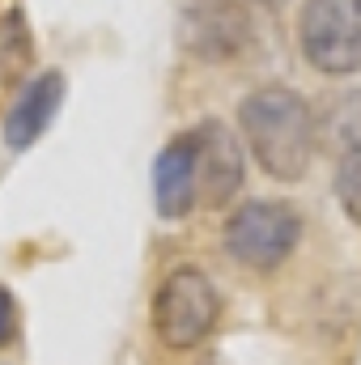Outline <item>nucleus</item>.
Returning a JSON list of instances; mask_svg holds the SVG:
<instances>
[{
  "mask_svg": "<svg viewBox=\"0 0 361 365\" xmlns=\"http://www.w3.org/2000/svg\"><path fill=\"white\" fill-rule=\"evenodd\" d=\"M238 128L260 162V170L276 182L306 179L315 149H319V123L310 102L289 86H260L238 102Z\"/></svg>",
  "mask_w": 361,
  "mask_h": 365,
  "instance_id": "obj_1",
  "label": "nucleus"
},
{
  "mask_svg": "<svg viewBox=\"0 0 361 365\" xmlns=\"http://www.w3.org/2000/svg\"><path fill=\"white\" fill-rule=\"evenodd\" d=\"M225 255L251 272H276L302 242V217L289 200H247L225 217Z\"/></svg>",
  "mask_w": 361,
  "mask_h": 365,
  "instance_id": "obj_2",
  "label": "nucleus"
},
{
  "mask_svg": "<svg viewBox=\"0 0 361 365\" xmlns=\"http://www.w3.org/2000/svg\"><path fill=\"white\" fill-rule=\"evenodd\" d=\"M221 319V293L208 280L204 268L195 264H179L162 276L158 293H153V331L166 349H195L213 336Z\"/></svg>",
  "mask_w": 361,
  "mask_h": 365,
  "instance_id": "obj_3",
  "label": "nucleus"
},
{
  "mask_svg": "<svg viewBox=\"0 0 361 365\" xmlns=\"http://www.w3.org/2000/svg\"><path fill=\"white\" fill-rule=\"evenodd\" d=\"M298 43L315 73H361V0H306L298 17Z\"/></svg>",
  "mask_w": 361,
  "mask_h": 365,
  "instance_id": "obj_4",
  "label": "nucleus"
},
{
  "mask_svg": "<svg viewBox=\"0 0 361 365\" xmlns=\"http://www.w3.org/2000/svg\"><path fill=\"white\" fill-rule=\"evenodd\" d=\"M175 34L187 56L204 64H225L251 47L255 30L243 0H179Z\"/></svg>",
  "mask_w": 361,
  "mask_h": 365,
  "instance_id": "obj_5",
  "label": "nucleus"
},
{
  "mask_svg": "<svg viewBox=\"0 0 361 365\" xmlns=\"http://www.w3.org/2000/svg\"><path fill=\"white\" fill-rule=\"evenodd\" d=\"M191 136H195V204L225 208L243 187V149L221 119L195 123Z\"/></svg>",
  "mask_w": 361,
  "mask_h": 365,
  "instance_id": "obj_6",
  "label": "nucleus"
},
{
  "mask_svg": "<svg viewBox=\"0 0 361 365\" xmlns=\"http://www.w3.org/2000/svg\"><path fill=\"white\" fill-rule=\"evenodd\" d=\"M64 73H56V68H47V73H39L34 81H26L21 93H17V102L9 106V115H4V145L9 149H30L47 128H51V119L60 115V106H64Z\"/></svg>",
  "mask_w": 361,
  "mask_h": 365,
  "instance_id": "obj_7",
  "label": "nucleus"
},
{
  "mask_svg": "<svg viewBox=\"0 0 361 365\" xmlns=\"http://www.w3.org/2000/svg\"><path fill=\"white\" fill-rule=\"evenodd\" d=\"M153 204L166 221H179L195 208V136L191 128L166 140L153 162Z\"/></svg>",
  "mask_w": 361,
  "mask_h": 365,
  "instance_id": "obj_8",
  "label": "nucleus"
},
{
  "mask_svg": "<svg viewBox=\"0 0 361 365\" xmlns=\"http://www.w3.org/2000/svg\"><path fill=\"white\" fill-rule=\"evenodd\" d=\"M30 56H34V43H30V21H26L21 4L0 0V90L21 77Z\"/></svg>",
  "mask_w": 361,
  "mask_h": 365,
  "instance_id": "obj_9",
  "label": "nucleus"
},
{
  "mask_svg": "<svg viewBox=\"0 0 361 365\" xmlns=\"http://www.w3.org/2000/svg\"><path fill=\"white\" fill-rule=\"evenodd\" d=\"M336 200L349 212V221L361 225V140H353L340 153V166H336Z\"/></svg>",
  "mask_w": 361,
  "mask_h": 365,
  "instance_id": "obj_10",
  "label": "nucleus"
},
{
  "mask_svg": "<svg viewBox=\"0 0 361 365\" xmlns=\"http://www.w3.org/2000/svg\"><path fill=\"white\" fill-rule=\"evenodd\" d=\"M17 331H21V310H17V297L0 284V349H4V344H13V340H17Z\"/></svg>",
  "mask_w": 361,
  "mask_h": 365,
  "instance_id": "obj_11",
  "label": "nucleus"
},
{
  "mask_svg": "<svg viewBox=\"0 0 361 365\" xmlns=\"http://www.w3.org/2000/svg\"><path fill=\"white\" fill-rule=\"evenodd\" d=\"M260 4H285V0H260Z\"/></svg>",
  "mask_w": 361,
  "mask_h": 365,
  "instance_id": "obj_12",
  "label": "nucleus"
}]
</instances>
